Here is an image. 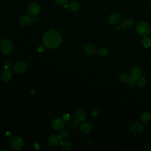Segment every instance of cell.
<instances>
[{"label": "cell", "mask_w": 151, "mask_h": 151, "mask_svg": "<svg viewBox=\"0 0 151 151\" xmlns=\"http://www.w3.org/2000/svg\"><path fill=\"white\" fill-rule=\"evenodd\" d=\"M42 42L45 47L48 48H56L61 44L62 37L57 31L50 29L44 34Z\"/></svg>", "instance_id": "cell-1"}, {"label": "cell", "mask_w": 151, "mask_h": 151, "mask_svg": "<svg viewBox=\"0 0 151 151\" xmlns=\"http://www.w3.org/2000/svg\"><path fill=\"white\" fill-rule=\"evenodd\" d=\"M136 31L139 35L145 37L150 33V27L147 22L145 21H140L136 26Z\"/></svg>", "instance_id": "cell-2"}, {"label": "cell", "mask_w": 151, "mask_h": 151, "mask_svg": "<svg viewBox=\"0 0 151 151\" xmlns=\"http://www.w3.org/2000/svg\"><path fill=\"white\" fill-rule=\"evenodd\" d=\"M0 48L2 52L5 54H9L12 50V44L11 41L7 38L2 40L0 44Z\"/></svg>", "instance_id": "cell-3"}, {"label": "cell", "mask_w": 151, "mask_h": 151, "mask_svg": "<svg viewBox=\"0 0 151 151\" xmlns=\"http://www.w3.org/2000/svg\"><path fill=\"white\" fill-rule=\"evenodd\" d=\"M27 69V64L23 61H18L13 65V70L15 73L22 74Z\"/></svg>", "instance_id": "cell-4"}, {"label": "cell", "mask_w": 151, "mask_h": 151, "mask_svg": "<svg viewBox=\"0 0 151 151\" xmlns=\"http://www.w3.org/2000/svg\"><path fill=\"white\" fill-rule=\"evenodd\" d=\"M23 140L19 136H14L11 140V146L15 150H18L21 149L23 147Z\"/></svg>", "instance_id": "cell-5"}, {"label": "cell", "mask_w": 151, "mask_h": 151, "mask_svg": "<svg viewBox=\"0 0 151 151\" xmlns=\"http://www.w3.org/2000/svg\"><path fill=\"white\" fill-rule=\"evenodd\" d=\"M28 12L32 17L37 16L40 12V6L36 2H32L28 6Z\"/></svg>", "instance_id": "cell-6"}, {"label": "cell", "mask_w": 151, "mask_h": 151, "mask_svg": "<svg viewBox=\"0 0 151 151\" xmlns=\"http://www.w3.org/2000/svg\"><path fill=\"white\" fill-rule=\"evenodd\" d=\"M144 124L141 122L133 123L130 126V130L134 134H140L144 130Z\"/></svg>", "instance_id": "cell-7"}, {"label": "cell", "mask_w": 151, "mask_h": 151, "mask_svg": "<svg viewBox=\"0 0 151 151\" xmlns=\"http://www.w3.org/2000/svg\"><path fill=\"white\" fill-rule=\"evenodd\" d=\"M64 120L61 118H56L52 122V127L56 131L60 130L64 126Z\"/></svg>", "instance_id": "cell-8"}, {"label": "cell", "mask_w": 151, "mask_h": 151, "mask_svg": "<svg viewBox=\"0 0 151 151\" xmlns=\"http://www.w3.org/2000/svg\"><path fill=\"white\" fill-rule=\"evenodd\" d=\"M121 20V15L118 12H113L109 17V21L111 24H117Z\"/></svg>", "instance_id": "cell-9"}, {"label": "cell", "mask_w": 151, "mask_h": 151, "mask_svg": "<svg viewBox=\"0 0 151 151\" xmlns=\"http://www.w3.org/2000/svg\"><path fill=\"white\" fill-rule=\"evenodd\" d=\"M12 77V73L9 69H5L2 71L1 75V80L4 82L9 81Z\"/></svg>", "instance_id": "cell-10"}, {"label": "cell", "mask_w": 151, "mask_h": 151, "mask_svg": "<svg viewBox=\"0 0 151 151\" xmlns=\"http://www.w3.org/2000/svg\"><path fill=\"white\" fill-rule=\"evenodd\" d=\"M61 139L60 135L51 134L48 138V142L51 146H56L59 144Z\"/></svg>", "instance_id": "cell-11"}, {"label": "cell", "mask_w": 151, "mask_h": 151, "mask_svg": "<svg viewBox=\"0 0 151 151\" xmlns=\"http://www.w3.org/2000/svg\"><path fill=\"white\" fill-rule=\"evenodd\" d=\"M74 116L76 120H77L78 122H83L86 119V112L84 110L79 109L75 111Z\"/></svg>", "instance_id": "cell-12"}, {"label": "cell", "mask_w": 151, "mask_h": 151, "mask_svg": "<svg viewBox=\"0 0 151 151\" xmlns=\"http://www.w3.org/2000/svg\"><path fill=\"white\" fill-rule=\"evenodd\" d=\"M32 21V20L31 17L29 15H24L19 18V23L21 25L28 26L31 24Z\"/></svg>", "instance_id": "cell-13"}, {"label": "cell", "mask_w": 151, "mask_h": 151, "mask_svg": "<svg viewBox=\"0 0 151 151\" xmlns=\"http://www.w3.org/2000/svg\"><path fill=\"white\" fill-rule=\"evenodd\" d=\"M134 24V21L131 18H126L121 22V27L124 29H130L133 27Z\"/></svg>", "instance_id": "cell-14"}, {"label": "cell", "mask_w": 151, "mask_h": 151, "mask_svg": "<svg viewBox=\"0 0 151 151\" xmlns=\"http://www.w3.org/2000/svg\"><path fill=\"white\" fill-rule=\"evenodd\" d=\"M92 130V125L90 123L86 122H83L80 126V130L82 133L87 134L90 133Z\"/></svg>", "instance_id": "cell-15"}, {"label": "cell", "mask_w": 151, "mask_h": 151, "mask_svg": "<svg viewBox=\"0 0 151 151\" xmlns=\"http://www.w3.org/2000/svg\"><path fill=\"white\" fill-rule=\"evenodd\" d=\"M130 73L132 77L139 78L141 77L142 75V70L138 65H134L131 68Z\"/></svg>", "instance_id": "cell-16"}, {"label": "cell", "mask_w": 151, "mask_h": 151, "mask_svg": "<svg viewBox=\"0 0 151 151\" xmlns=\"http://www.w3.org/2000/svg\"><path fill=\"white\" fill-rule=\"evenodd\" d=\"M84 52L87 55H91L96 52V47L93 44H87L84 47Z\"/></svg>", "instance_id": "cell-17"}, {"label": "cell", "mask_w": 151, "mask_h": 151, "mask_svg": "<svg viewBox=\"0 0 151 151\" xmlns=\"http://www.w3.org/2000/svg\"><path fill=\"white\" fill-rule=\"evenodd\" d=\"M131 78H132L131 74L130 75L127 73H122L120 74L119 77V80L123 83H128L131 80Z\"/></svg>", "instance_id": "cell-18"}, {"label": "cell", "mask_w": 151, "mask_h": 151, "mask_svg": "<svg viewBox=\"0 0 151 151\" xmlns=\"http://www.w3.org/2000/svg\"><path fill=\"white\" fill-rule=\"evenodd\" d=\"M141 119L143 123L147 124L151 120V114L149 111H144L141 114Z\"/></svg>", "instance_id": "cell-19"}, {"label": "cell", "mask_w": 151, "mask_h": 151, "mask_svg": "<svg viewBox=\"0 0 151 151\" xmlns=\"http://www.w3.org/2000/svg\"><path fill=\"white\" fill-rule=\"evenodd\" d=\"M68 7L73 12H77L80 9V5L78 2L76 1H71L68 4Z\"/></svg>", "instance_id": "cell-20"}, {"label": "cell", "mask_w": 151, "mask_h": 151, "mask_svg": "<svg viewBox=\"0 0 151 151\" xmlns=\"http://www.w3.org/2000/svg\"><path fill=\"white\" fill-rule=\"evenodd\" d=\"M109 54V50L107 48L105 47H101L99 48L98 50V54L101 57H104L107 56Z\"/></svg>", "instance_id": "cell-21"}, {"label": "cell", "mask_w": 151, "mask_h": 151, "mask_svg": "<svg viewBox=\"0 0 151 151\" xmlns=\"http://www.w3.org/2000/svg\"><path fill=\"white\" fill-rule=\"evenodd\" d=\"M61 146L62 147L67 150H69L70 149H71V148L73 147V145L71 143V142L70 141L68 140H65L63 142L61 143Z\"/></svg>", "instance_id": "cell-22"}, {"label": "cell", "mask_w": 151, "mask_h": 151, "mask_svg": "<svg viewBox=\"0 0 151 151\" xmlns=\"http://www.w3.org/2000/svg\"><path fill=\"white\" fill-rule=\"evenodd\" d=\"M142 44L143 45V46L146 48H148L149 47V46L151 44V40H150V38L147 37V36H145V37H143L142 40Z\"/></svg>", "instance_id": "cell-23"}, {"label": "cell", "mask_w": 151, "mask_h": 151, "mask_svg": "<svg viewBox=\"0 0 151 151\" xmlns=\"http://www.w3.org/2000/svg\"><path fill=\"white\" fill-rule=\"evenodd\" d=\"M138 79H139V78H136V77H133L132 76L131 80L127 83L128 87H131V88H133V87H135L136 86H137Z\"/></svg>", "instance_id": "cell-24"}, {"label": "cell", "mask_w": 151, "mask_h": 151, "mask_svg": "<svg viewBox=\"0 0 151 151\" xmlns=\"http://www.w3.org/2000/svg\"><path fill=\"white\" fill-rule=\"evenodd\" d=\"M147 85V81L143 77H139L137 81V86L140 87H144Z\"/></svg>", "instance_id": "cell-25"}, {"label": "cell", "mask_w": 151, "mask_h": 151, "mask_svg": "<svg viewBox=\"0 0 151 151\" xmlns=\"http://www.w3.org/2000/svg\"><path fill=\"white\" fill-rule=\"evenodd\" d=\"M69 135V133L67 130H64L63 131H62L60 134V136L61 137V138H67Z\"/></svg>", "instance_id": "cell-26"}, {"label": "cell", "mask_w": 151, "mask_h": 151, "mask_svg": "<svg viewBox=\"0 0 151 151\" xmlns=\"http://www.w3.org/2000/svg\"><path fill=\"white\" fill-rule=\"evenodd\" d=\"M99 107L98 106H96L92 111V113H91L92 116L93 117L97 116L99 114Z\"/></svg>", "instance_id": "cell-27"}, {"label": "cell", "mask_w": 151, "mask_h": 151, "mask_svg": "<svg viewBox=\"0 0 151 151\" xmlns=\"http://www.w3.org/2000/svg\"><path fill=\"white\" fill-rule=\"evenodd\" d=\"M55 3L58 5H64L65 4L68 0H54Z\"/></svg>", "instance_id": "cell-28"}, {"label": "cell", "mask_w": 151, "mask_h": 151, "mask_svg": "<svg viewBox=\"0 0 151 151\" xmlns=\"http://www.w3.org/2000/svg\"><path fill=\"white\" fill-rule=\"evenodd\" d=\"M78 121H77V120L76 121H73V122H71L70 125L71 126V127H74V128H76L77 126L78 125Z\"/></svg>", "instance_id": "cell-29"}, {"label": "cell", "mask_w": 151, "mask_h": 151, "mask_svg": "<svg viewBox=\"0 0 151 151\" xmlns=\"http://www.w3.org/2000/svg\"><path fill=\"white\" fill-rule=\"evenodd\" d=\"M34 93H35V91H34V90H32V91L31 92V93L32 94H34Z\"/></svg>", "instance_id": "cell-30"}, {"label": "cell", "mask_w": 151, "mask_h": 151, "mask_svg": "<svg viewBox=\"0 0 151 151\" xmlns=\"http://www.w3.org/2000/svg\"><path fill=\"white\" fill-rule=\"evenodd\" d=\"M150 40H151V35H150Z\"/></svg>", "instance_id": "cell-31"}]
</instances>
